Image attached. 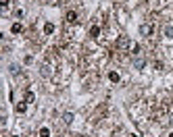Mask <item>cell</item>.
<instances>
[{"mask_svg": "<svg viewBox=\"0 0 173 137\" xmlns=\"http://www.w3.org/2000/svg\"><path fill=\"white\" fill-rule=\"evenodd\" d=\"M117 48L119 50H127V48H131V42L127 36H121V38H117Z\"/></svg>", "mask_w": 173, "mask_h": 137, "instance_id": "obj_1", "label": "cell"}, {"mask_svg": "<svg viewBox=\"0 0 173 137\" xmlns=\"http://www.w3.org/2000/svg\"><path fill=\"white\" fill-rule=\"evenodd\" d=\"M140 33L146 36V38H150V36L154 33V27H152L150 23H144V25H140Z\"/></svg>", "mask_w": 173, "mask_h": 137, "instance_id": "obj_2", "label": "cell"}, {"mask_svg": "<svg viewBox=\"0 0 173 137\" xmlns=\"http://www.w3.org/2000/svg\"><path fill=\"white\" fill-rule=\"evenodd\" d=\"M65 19H67V23H75V21H77V13H75V10H69Z\"/></svg>", "mask_w": 173, "mask_h": 137, "instance_id": "obj_3", "label": "cell"}, {"mask_svg": "<svg viewBox=\"0 0 173 137\" xmlns=\"http://www.w3.org/2000/svg\"><path fill=\"white\" fill-rule=\"evenodd\" d=\"M10 31L17 36V33H21L23 31V27H21V23H13V27H10Z\"/></svg>", "mask_w": 173, "mask_h": 137, "instance_id": "obj_4", "label": "cell"}, {"mask_svg": "<svg viewBox=\"0 0 173 137\" xmlns=\"http://www.w3.org/2000/svg\"><path fill=\"white\" fill-rule=\"evenodd\" d=\"M52 31H54V25H52V23H46V25H44V33H46V36H50Z\"/></svg>", "mask_w": 173, "mask_h": 137, "instance_id": "obj_5", "label": "cell"}, {"mask_svg": "<svg viewBox=\"0 0 173 137\" xmlns=\"http://www.w3.org/2000/svg\"><path fill=\"white\" fill-rule=\"evenodd\" d=\"M90 36H92V38H98V36H100V27H98V25H94V27L90 29Z\"/></svg>", "mask_w": 173, "mask_h": 137, "instance_id": "obj_6", "label": "cell"}, {"mask_svg": "<svg viewBox=\"0 0 173 137\" xmlns=\"http://www.w3.org/2000/svg\"><path fill=\"white\" fill-rule=\"evenodd\" d=\"M34 100H36L34 91H27V93H25V102H27V104H34Z\"/></svg>", "mask_w": 173, "mask_h": 137, "instance_id": "obj_7", "label": "cell"}, {"mask_svg": "<svg viewBox=\"0 0 173 137\" xmlns=\"http://www.w3.org/2000/svg\"><path fill=\"white\" fill-rule=\"evenodd\" d=\"M25 110H27V102H19V104H17V112H21V114H23Z\"/></svg>", "mask_w": 173, "mask_h": 137, "instance_id": "obj_8", "label": "cell"}, {"mask_svg": "<svg viewBox=\"0 0 173 137\" xmlns=\"http://www.w3.org/2000/svg\"><path fill=\"white\" fill-rule=\"evenodd\" d=\"M144 64H146V60H144L142 56H138V58H136V67H138V69H144Z\"/></svg>", "mask_w": 173, "mask_h": 137, "instance_id": "obj_9", "label": "cell"}, {"mask_svg": "<svg viewBox=\"0 0 173 137\" xmlns=\"http://www.w3.org/2000/svg\"><path fill=\"white\" fill-rule=\"evenodd\" d=\"M109 79H111L113 83H119V73H115V71H113V73H109Z\"/></svg>", "mask_w": 173, "mask_h": 137, "instance_id": "obj_10", "label": "cell"}, {"mask_svg": "<svg viewBox=\"0 0 173 137\" xmlns=\"http://www.w3.org/2000/svg\"><path fill=\"white\" fill-rule=\"evenodd\" d=\"M71 121H73V114H71V112H67V114H63V123H67V125H69Z\"/></svg>", "mask_w": 173, "mask_h": 137, "instance_id": "obj_11", "label": "cell"}, {"mask_svg": "<svg viewBox=\"0 0 173 137\" xmlns=\"http://www.w3.org/2000/svg\"><path fill=\"white\" fill-rule=\"evenodd\" d=\"M165 36H167V38H171V40H173V27H165Z\"/></svg>", "mask_w": 173, "mask_h": 137, "instance_id": "obj_12", "label": "cell"}, {"mask_svg": "<svg viewBox=\"0 0 173 137\" xmlns=\"http://www.w3.org/2000/svg\"><path fill=\"white\" fill-rule=\"evenodd\" d=\"M40 137H50V131L44 127V129H40Z\"/></svg>", "mask_w": 173, "mask_h": 137, "instance_id": "obj_13", "label": "cell"}, {"mask_svg": "<svg viewBox=\"0 0 173 137\" xmlns=\"http://www.w3.org/2000/svg\"><path fill=\"white\" fill-rule=\"evenodd\" d=\"M0 4H2V6H6V4H8V0H0Z\"/></svg>", "mask_w": 173, "mask_h": 137, "instance_id": "obj_14", "label": "cell"}, {"mask_svg": "<svg viewBox=\"0 0 173 137\" xmlns=\"http://www.w3.org/2000/svg\"><path fill=\"white\" fill-rule=\"evenodd\" d=\"M169 137H173V133H171V135H169Z\"/></svg>", "mask_w": 173, "mask_h": 137, "instance_id": "obj_15", "label": "cell"}, {"mask_svg": "<svg viewBox=\"0 0 173 137\" xmlns=\"http://www.w3.org/2000/svg\"><path fill=\"white\" fill-rule=\"evenodd\" d=\"M13 137H17V135H13Z\"/></svg>", "mask_w": 173, "mask_h": 137, "instance_id": "obj_16", "label": "cell"}]
</instances>
